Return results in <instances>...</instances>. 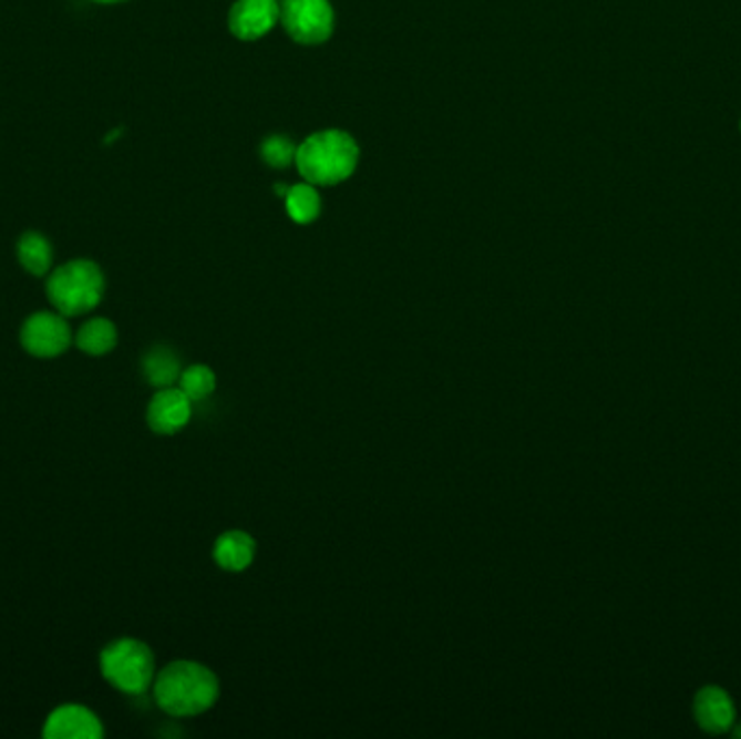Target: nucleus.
Listing matches in <instances>:
<instances>
[{"label":"nucleus","mask_w":741,"mask_h":739,"mask_svg":"<svg viewBox=\"0 0 741 739\" xmlns=\"http://www.w3.org/2000/svg\"><path fill=\"white\" fill-rule=\"evenodd\" d=\"M296 146L287 137H269L260 146L263 158L274 167H287L291 161H296Z\"/></svg>","instance_id":"obj_17"},{"label":"nucleus","mask_w":741,"mask_h":739,"mask_svg":"<svg viewBox=\"0 0 741 739\" xmlns=\"http://www.w3.org/2000/svg\"><path fill=\"white\" fill-rule=\"evenodd\" d=\"M360 150L346 131H321L310 135L296 152L299 174L310 185H339L347 181L358 165Z\"/></svg>","instance_id":"obj_2"},{"label":"nucleus","mask_w":741,"mask_h":739,"mask_svg":"<svg viewBox=\"0 0 741 739\" xmlns=\"http://www.w3.org/2000/svg\"><path fill=\"white\" fill-rule=\"evenodd\" d=\"M18 343L33 360L52 362L68 356L74 346V332L65 315L56 310H35L22 319Z\"/></svg>","instance_id":"obj_5"},{"label":"nucleus","mask_w":741,"mask_h":739,"mask_svg":"<svg viewBox=\"0 0 741 739\" xmlns=\"http://www.w3.org/2000/svg\"><path fill=\"white\" fill-rule=\"evenodd\" d=\"M94 2H122V0H94Z\"/></svg>","instance_id":"obj_18"},{"label":"nucleus","mask_w":741,"mask_h":739,"mask_svg":"<svg viewBox=\"0 0 741 739\" xmlns=\"http://www.w3.org/2000/svg\"><path fill=\"white\" fill-rule=\"evenodd\" d=\"M154 702L174 718H192L208 711L219 698V679L204 664L176 659L156 673Z\"/></svg>","instance_id":"obj_1"},{"label":"nucleus","mask_w":741,"mask_h":739,"mask_svg":"<svg viewBox=\"0 0 741 739\" xmlns=\"http://www.w3.org/2000/svg\"><path fill=\"white\" fill-rule=\"evenodd\" d=\"M213 557L219 568L230 573H241L251 566L256 557V541L241 530L224 532L213 546Z\"/></svg>","instance_id":"obj_12"},{"label":"nucleus","mask_w":741,"mask_h":739,"mask_svg":"<svg viewBox=\"0 0 741 739\" xmlns=\"http://www.w3.org/2000/svg\"><path fill=\"white\" fill-rule=\"evenodd\" d=\"M142 376L154 389L174 387L183 373L178 353L167 346H152L140 362Z\"/></svg>","instance_id":"obj_13"},{"label":"nucleus","mask_w":741,"mask_h":739,"mask_svg":"<svg viewBox=\"0 0 741 739\" xmlns=\"http://www.w3.org/2000/svg\"><path fill=\"white\" fill-rule=\"evenodd\" d=\"M120 346V330L109 317H92L74 332V347L88 358H104Z\"/></svg>","instance_id":"obj_11"},{"label":"nucleus","mask_w":741,"mask_h":739,"mask_svg":"<svg viewBox=\"0 0 741 739\" xmlns=\"http://www.w3.org/2000/svg\"><path fill=\"white\" fill-rule=\"evenodd\" d=\"M40 736L44 739H102L106 729L92 705L63 700L47 714Z\"/></svg>","instance_id":"obj_7"},{"label":"nucleus","mask_w":741,"mask_h":739,"mask_svg":"<svg viewBox=\"0 0 741 739\" xmlns=\"http://www.w3.org/2000/svg\"><path fill=\"white\" fill-rule=\"evenodd\" d=\"M280 22L297 44L315 47L326 42L335 31V9L330 0H285Z\"/></svg>","instance_id":"obj_6"},{"label":"nucleus","mask_w":741,"mask_h":739,"mask_svg":"<svg viewBox=\"0 0 741 739\" xmlns=\"http://www.w3.org/2000/svg\"><path fill=\"white\" fill-rule=\"evenodd\" d=\"M102 681L126 696H142L152 688L156 677V657L148 642L120 636L99 650Z\"/></svg>","instance_id":"obj_3"},{"label":"nucleus","mask_w":741,"mask_h":739,"mask_svg":"<svg viewBox=\"0 0 741 739\" xmlns=\"http://www.w3.org/2000/svg\"><path fill=\"white\" fill-rule=\"evenodd\" d=\"M106 291L104 271L90 258H74L56 267L47 280L50 306L65 317H83L99 308Z\"/></svg>","instance_id":"obj_4"},{"label":"nucleus","mask_w":741,"mask_h":739,"mask_svg":"<svg viewBox=\"0 0 741 739\" xmlns=\"http://www.w3.org/2000/svg\"><path fill=\"white\" fill-rule=\"evenodd\" d=\"M693 716L702 731L724 733L735 725V705L718 686H707L693 698Z\"/></svg>","instance_id":"obj_10"},{"label":"nucleus","mask_w":741,"mask_h":739,"mask_svg":"<svg viewBox=\"0 0 741 739\" xmlns=\"http://www.w3.org/2000/svg\"><path fill=\"white\" fill-rule=\"evenodd\" d=\"M178 387L185 391V394L192 401H204L210 394L215 393L217 387V378L215 371L206 365H192L187 369H183L181 378H178Z\"/></svg>","instance_id":"obj_16"},{"label":"nucleus","mask_w":741,"mask_h":739,"mask_svg":"<svg viewBox=\"0 0 741 739\" xmlns=\"http://www.w3.org/2000/svg\"><path fill=\"white\" fill-rule=\"evenodd\" d=\"M740 129H741V124H740Z\"/></svg>","instance_id":"obj_20"},{"label":"nucleus","mask_w":741,"mask_h":739,"mask_svg":"<svg viewBox=\"0 0 741 739\" xmlns=\"http://www.w3.org/2000/svg\"><path fill=\"white\" fill-rule=\"evenodd\" d=\"M285 204H287L289 217L296 224H310L321 213V197L310 183L289 187L287 194H285Z\"/></svg>","instance_id":"obj_15"},{"label":"nucleus","mask_w":741,"mask_h":739,"mask_svg":"<svg viewBox=\"0 0 741 739\" xmlns=\"http://www.w3.org/2000/svg\"><path fill=\"white\" fill-rule=\"evenodd\" d=\"M735 736H738V738H741V727L740 729H738V731H735Z\"/></svg>","instance_id":"obj_19"},{"label":"nucleus","mask_w":741,"mask_h":739,"mask_svg":"<svg viewBox=\"0 0 741 739\" xmlns=\"http://www.w3.org/2000/svg\"><path fill=\"white\" fill-rule=\"evenodd\" d=\"M280 22L278 0H237L228 16V27L235 38L254 42L267 35Z\"/></svg>","instance_id":"obj_9"},{"label":"nucleus","mask_w":741,"mask_h":739,"mask_svg":"<svg viewBox=\"0 0 741 739\" xmlns=\"http://www.w3.org/2000/svg\"><path fill=\"white\" fill-rule=\"evenodd\" d=\"M18 252V263L22 265V269L35 278H44L52 267V246L49 239L40 233H24L16 246Z\"/></svg>","instance_id":"obj_14"},{"label":"nucleus","mask_w":741,"mask_h":739,"mask_svg":"<svg viewBox=\"0 0 741 739\" xmlns=\"http://www.w3.org/2000/svg\"><path fill=\"white\" fill-rule=\"evenodd\" d=\"M194 414V401L181 387H165L150 397L146 423L158 437H174L183 432Z\"/></svg>","instance_id":"obj_8"}]
</instances>
